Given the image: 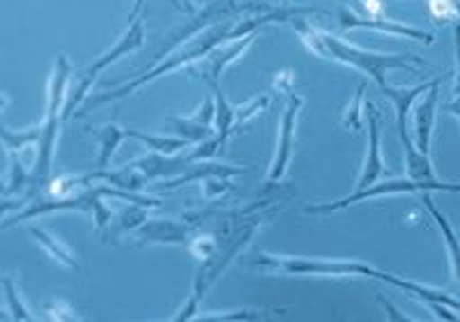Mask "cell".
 Listing matches in <instances>:
<instances>
[{
	"instance_id": "6da1fadb",
	"label": "cell",
	"mask_w": 460,
	"mask_h": 322,
	"mask_svg": "<svg viewBox=\"0 0 460 322\" xmlns=\"http://www.w3.org/2000/svg\"><path fill=\"white\" fill-rule=\"evenodd\" d=\"M252 270L270 272V274L286 276H332V279H345V276H364V279H376L392 283L398 291L417 297L421 304L430 301H442L454 311H460V301L454 300L449 292H442L438 288L421 286L417 281L398 279L396 274L382 272L377 267L368 265L364 260H345V258H306V255H277V254H258L252 263Z\"/></svg>"
},
{
	"instance_id": "7a4b0ae2",
	"label": "cell",
	"mask_w": 460,
	"mask_h": 322,
	"mask_svg": "<svg viewBox=\"0 0 460 322\" xmlns=\"http://www.w3.org/2000/svg\"><path fill=\"white\" fill-rule=\"evenodd\" d=\"M235 22L237 19H230V22H221V23H215V26L205 28V31H200L199 35H194L191 40L180 44L175 51L168 53V56L164 58V60H159L155 67L147 69L146 74L137 76L134 81H129V84L111 90V93H100V94H94V97L85 99L84 104H81V109L74 113V118H85V115L97 111L100 106L109 104V102H118V99L129 97V94L141 90L146 84H152V81H157V78L166 76V74L178 72V69H187L189 65L199 63V60H203L209 51H215V49L221 47V44L230 42V32H233Z\"/></svg>"
},
{
	"instance_id": "3957f363",
	"label": "cell",
	"mask_w": 460,
	"mask_h": 322,
	"mask_svg": "<svg viewBox=\"0 0 460 322\" xmlns=\"http://www.w3.org/2000/svg\"><path fill=\"white\" fill-rule=\"evenodd\" d=\"M281 208L283 203L267 205V208L258 210V212L253 214V217L249 219L240 230H237V233L219 239V249H217V254L212 255V258L203 260V263L199 265V270H196V276H194V286H191V295L187 297L182 309L172 316V320H178V322L196 320V316L200 313V300L205 297V292L215 286L217 279H219V276L230 267V263H233V260H235L246 246L252 245V239L256 237L258 230H261L262 226H265Z\"/></svg>"
},
{
	"instance_id": "277c9868",
	"label": "cell",
	"mask_w": 460,
	"mask_h": 322,
	"mask_svg": "<svg viewBox=\"0 0 460 322\" xmlns=\"http://www.w3.org/2000/svg\"><path fill=\"white\" fill-rule=\"evenodd\" d=\"M320 40H323V58H330V60L367 74L368 78L376 81L377 88L387 85V74L392 69H405L408 74H417V69L424 65L421 56H414V53L401 56V53L367 51V49L355 47L327 31H320Z\"/></svg>"
},
{
	"instance_id": "5b68a950",
	"label": "cell",
	"mask_w": 460,
	"mask_h": 322,
	"mask_svg": "<svg viewBox=\"0 0 460 322\" xmlns=\"http://www.w3.org/2000/svg\"><path fill=\"white\" fill-rule=\"evenodd\" d=\"M143 5H146V0H137V3H134V7H131L129 26H127V31L122 32L118 40H115V44L109 51L102 53L94 63H90L88 67L81 69L79 74H74L72 85H69L67 104H65L63 111V122L81 109V104H84L85 97H88L90 88H93L97 74L104 72V69L111 67L113 63H118L120 58L129 56L131 51H137V49L143 47V42H146V22H143L146 16H143Z\"/></svg>"
},
{
	"instance_id": "8992f818",
	"label": "cell",
	"mask_w": 460,
	"mask_h": 322,
	"mask_svg": "<svg viewBox=\"0 0 460 322\" xmlns=\"http://www.w3.org/2000/svg\"><path fill=\"white\" fill-rule=\"evenodd\" d=\"M426 192H449V193H460L458 183H439V180H412V177H401V180H385V183H376L371 187L361 189V192H352L345 198L339 201H332V203L323 205H309L304 208L306 214H332L341 212V210L350 208V205L361 203V201H368V198H382V196H398V193H426Z\"/></svg>"
},
{
	"instance_id": "52a82bcc",
	"label": "cell",
	"mask_w": 460,
	"mask_h": 322,
	"mask_svg": "<svg viewBox=\"0 0 460 322\" xmlns=\"http://www.w3.org/2000/svg\"><path fill=\"white\" fill-rule=\"evenodd\" d=\"M304 109V97L302 94L290 93L288 94L286 109H283L281 122H279V139L277 148H274V159L270 173H267V184L272 187L274 183H281L286 177L290 161L295 155V136H297V118Z\"/></svg>"
},
{
	"instance_id": "ba28073f",
	"label": "cell",
	"mask_w": 460,
	"mask_h": 322,
	"mask_svg": "<svg viewBox=\"0 0 460 322\" xmlns=\"http://www.w3.org/2000/svg\"><path fill=\"white\" fill-rule=\"evenodd\" d=\"M256 37H258V32L256 35L244 37V40H235V42L221 44V47H217L215 51H209L203 60H199V63H194V65H189L187 74L200 78V81L208 85L219 84L226 69L235 63V60H240V58L244 56L249 49H252V44L256 42Z\"/></svg>"
},
{
	"instance_id": "9c48e42d",
	"label": "cell",
	"mask_w": 460,
	"mask_h": 322,
	"mask_svg": "<svg viewBox=\"0 0 460 322\" xmlns=\"http://www.w3.org/2000/svg\"><path fill=\"white\" fill-rule=\"evenodd\" d=\"M339 23L343 31H357V28H367V31H377V32H387V35L394 37H408V40H417L421 44H433L435 35L433 32H426L421 28L405 26V23L396 22V19H389L382 14H357L355 10H343L339 12Z\"/></svg>"
},
{
	"instance_id": "30bf717a",
	"label": "cell",
	"mask_w": 460,
	"mask_h": 322,
	"mask_svg": "<svg viewBox=\"0 0 460 322\" xmlns=\"http://www.w3.org/2000/svg\"><path fill=\"white\" fill-rule=\"evenodd\" d=\"M364 115L368 120V140H367V157H364V164H361V173L359 180L355 184V192H361V189L371 187L380 180L385 173H387V164L382 159V150H380V113H377L376 104L367 102L364 104Z\"/></svg>"
},
{
	"instance_id": "8fae6325",
	"label": "cell",
	"mask_w": 460,
	"mask_h": 322,
	"mask_svg": "<svg viewBox=\"0 0 460 322\" xmlns=\"http://www.w3.org/2000/svg\"><path fill=\"white\" fill-rule=\"evenodd\" d=\"M199 226L187 219H147L137 230V245H184L191 242Z\"/></svg>"
},
{
	"instance_id": "7c38bea8",
	"label": "cell",
	"mask_w": 460,
	"mask_h": 322,
	"mask_svg": "<svg viewBox=\"0 0 460 322\" xmlns=\"http://www.w3.org/2000/svg\"><path fill=\"white\" fill-rule=\"evenodd\" d=\"M72 78L74 67L72 63H69L67 53H58L56 63H53L51 69V76H49L47 84V109H44V118H63Z\"/></svg>"
},
{
	"instance_id": "4fadbf2b",
	"label": "cell",
	"mask_w": 460,
	"mask_h": 322,
	"mask_svg": "<svg viewBox=\"0 0 460 322\" xmlns=\"http://www.w3.org/2000/svg\"><path fill=\"white\" fill-rule=\"evenodd\" d=\"M439 102V78H433L429 93L421 94L419 104L414 106V146L424 155H430V140H433L435 115Z\"/></svg>"
},
{
	"instance_id": "5bb4252c",
	"label": "cell",
	"mask_w": 460,
	"mask_h": 322,
	"mask_svg": "<svg viewBox=\"0 0 460 322\" xmlns=\"http://www.w3.org/2000/svg\"><path fill=\"white\" fill-rule=\"evenodd\" d=\"M129 164L131 166H137L141 173H146L152 183V180H172V177L182 175V173L187 171L189 164H191V159H189L187 150L180 157L152 152V155L138 157V159L129 161Z\"/></svg>"
},
{
	"instance_id": "9a60e30c",
	"label": "cell",
	"mask_w": 460,
	"mask_h": 322,
	"mask_svg": "<svg viewBox=\"0 0 460 322\" xmlns=\"http://www.w3.org/2000/svg\"><path fill=\"white\" fill-rule=\"evenodd\" d=\"M90 183H104L109 184V187H115L120 189V192H129V193H141L143 189L150 184V177L146 175V173L138 171L137 166H131V164H125L122 168H115V171H111V168H104V171H100V168H94L93 173H88Z\"/></svg>"
},
{
	"instance_id": "2e32d148",
	"label": "cell",
	"mask_w": 460,
	"mask_h": 322,
	"mask_svg": "<svg viewBox=\"0 0 460 322\" xmlns=\"http://www.w3.org/2000/svg\"><path fill=\"white\" fill-rule=\"evenodd\" d=\"M240 173H246L244 166H230V164H219V161H191L187 171L182 175L172 177V180H164V189H178L184 184L191 183H203L205 177L209 175H221V177H235Z\"/></svg>"
},
{
	"instance_id": "e0dca14e",
	"label": "cell",
	"mask_w": 460,
	"mask_h": 322,
	"mask_svg": "<svg viewBox=\"0 0 460 322\" xmlns=\"http://www.w3.org/2000/svg\"><path fill=\"white\" fill-rule=\"evenodd\" d=\"M398 136H401L402 143V155H405V173L412 180H424V183H430V180H438L433 171V161H430V155H424L414 146L412 136L408 134V122H396Z\"/></svg>"
},
{
	"instance_id": "ac0fdd59",
	"label": "cell",
	"mask_w": 460,
	"mask_h": 322,
	"mask_svg": "<svg viewBox=\"0 0 460 322\" xmlns=\"http://www.w3.org/2000/svg\"><path fill=\"white\" fill-rule=\"evenodd\" d=\"M28 235L35 239V245L40 246V249H42L49 258L56 260L58 265H63V267H67V270H74V272L81 270V263H79V258H76V254H74V251H69V246H65L63 242L56 237V235H51L49 230L40 228V226H31V228H28Z\"/></svg>"
},
{
	"instance_id": "d6986e66",
	"label": "cell",
	"mask_w": 460,
	"mask_h": 322,
	"mask_svg": "<svg viewBox=\"0 0 460 322\" xmlns=\"http://www.w3.org/2000/svg\"><path fill=\"white\" fill-rule=\"evenodd\" d=\"M147 210L150 208L138 203L125 205V208L118 212V217H113V224L106 228L104 242H115V239H120L122 235L137 233V230L147 221Z\"/></svg>"
},
{
	"instance_id": "ffe728a7",
	"label": "cell",
	"mask_w": 460,
	"mask_h": 322,
	"mask_svg": "<svg viewBox=\"0 0 460 322\" xmlns=\"http://www.w3.org/2000/svg\"><path fill=\"white\" fill-rule=\"evenodd\" d=\"M90 134H93L94 139H97V143H100V155H97V168H100V171L111 166V159H113V155L118 152L122 140L129 139L125 127L115 125V122H109V125H104L102 130H93V127H90Z\"/></svg>"
},
{
	"instance_id": "44dd1931",
	"label": "cell",
	"mask_w": 460,
	"mask_h": 322,
	"mask_svg": "<svg viewBox=\"0 0 460 322\" xmlns=\"http://www.w3.org/2000/svg\"><path fill=\"white\" fill-rule=\"evenodd\" d=\"M424 208L429 210L430 217H433L435 224H438V228L442 230V239H445L447 251H449L451 270H454V276H456V281H458V286H460V239H458V235L454 233V228H451V224L447 221L445 214L435 208V201L429 196V192L424 193Z\"/></svg>"
},
{
	"instance_id": "7402d4cb",
	"label": "cell",
	"mask_w": 460,
	"mask_h": 322,
	"mask_svg": "<svg viewBox=\"0 0 460 322\" xmlns=\"http://www.w3.org/2000/svg\"><path fill=\"white\" fill-rule=\"evenodd\" d=\"M430 85H433V81L412 85V88H394V85L387 84L385 88H380V93L385 94V97L394 104V109H396V122H408V113L410 109H412V104L421 97V94L429 93Z\"/></svg>"
},
{
	"instance_id": "603a6c76",
	"label": "cell",
	"mask_w": 460,
	"mask_h": 322,
	"mask_svg": "<svg viewBox=\"0 0 460 322\" xmlns=\"http://www.w3.org/2000/svg\"><path fill=\"white\" fill-rule=\"evenodd\" d=\"M127 136L129 139H137L141 140L143 146L150 148L152 152H159V155H178V152L189 150L191 143L180 136H157V134H143L138 130H127Z\"/></svg>"
},
{
	"instance_id": "cb8c5ba5",
	"label": "cell",
	"mask_w": 460,
	"mask_h": 322,
	"mask_svg": "<svg viewBox=\"0 0 460 322\" xmlns=\"http://www.w3.org/2000/svg\"><path fill=\"white\" fill-rule=\"evenodd\" d=\"M0 136H3V148H5L7 155H22L23 150L40 143V136H42V125L28 127V130L12 131L10 127H0Z\"/></svg>"
},
{
	"instance_id": "d4e9b609",
	"label": "cell",
	"mask_w": 460,
	"mask_h": 322,
	"mask_svg": "<svg viewBox=\"0 0 460 322\" xmlns=\"http://www.w3.org/2000/svg\"><path fill=\"white\" fill-rule=\"evenodd\" d=\"M212 88V97H215V106H217V113H215V130L217 134H226V136H233L235 134V120H237V106H233L226 99L224 90H221L219 84L209 85Z\"/></svg>"
},
{
	"instance_id": "484cf974",
	"label": "cell",
	"mask_w": 460,
	"mask_h": 322,
	"mask_svg": "<svg viewBox=\"0 0 460 322\" xmlns=\"http://www.w3.org/2000/svg\"><path fill=\"white\" fill-rule=\"evenodd\" d=\"M166 122L172 127L175 136L189 140L191 146H196V143H200V140L209 139V136H215V131H217L215 127L203 125V122L194 120L191 115H189V118H168Z\"/></svg>"
},
{
	"instance_id": "4316f807",
	"label": "cell",
	"mask_w": 460,
	"mask_h": 322,
	"mask_svg": "<svg viewBox=\"0 0 460 322\" xmlns=\"http://www.w3.org/2000/svg\"><path fill=\"white\" fill-rule=\"evenodd\" d=\"M10 157V173H7V184L3 189V196L10 198L12 193H22L28 192L32 180V173L26 171V166L22 164L19 155H7Z\"/></svg>"
},
{
	"instance_id": "83f0119b",
	"label": "cell",
	"mask_w": 460,
	"mask_h": 322,
	"mask_svg": "<svg viewBox=\"0 0 460 322\" xmlns=\"http://www.w3.org/2000/svg\"><path fill=\"white\" fill-rule=\"evenodd\" d=\"M0 283H3V292H5V311L10 313L7 318H12V320H26V322L35 320V316L28 311V307L22 301V297H19V291H16L12 276L5 274Z\"/></svg>"
},
{
	"instance_id": "f1b7e54d",
	"label": "cell",
	"mask_w": 460,
	"mask_h": 322,
	"mask_svg": "<svg viewBox=\"0 0 460 322\" xmlns=\"http://www.w3.org/2000/svg\"><path fill=\"white\" fill-rule=\"evenodd\" d=\"M189 254L194 255L199 263H203V260L212 258V255L217 254V249H219V239H217L215 233H203V230H196V235L191 237V242L187 245Z\"/></svg>"
},
{
	"instance_id": "f546056e",
	"label": "cell",
	"mask_w": 460,
	"mask_h": 322,
	"mask_svg": "<svg viewBox=\"0 0 460 322\" xmlns=\"http://www.w3.org/2000/svg\"><path fill=\"white\" fill-rule=\"evenodd\" d=\"M364 93H367V85H359L352 97V102L345 109L343 118H341V127L348 131H359L361 130V118H364Z\"/></svg>"
},
{
	"instance_id": "4dcf8cb0",
	"label": "cell",
	"mask_w": 460,
	"mask_h": 322,
	"mask_svg": "<svg viewBox=\"0 0 460 322\" xmlns=\"http://www.w3.org/2000/svg\"><path fill=\"white\" fill-rule=\"evenodd\" d=\"M262 309H235V311H200L196 320H265L270 318Z\"/></svg>"
},
{
	"instance_id": "1f68e13d",
	"label": "cell",
	"mask_w": 460,
	"mask_h": 322,
	"mask_svg": "<svg viewBox=\"0 0 460 322\" xmlns=\"http://www.w3.org/2000/svg\"><path fill=\"white\" fill-rule=\"evenodd\" d=\"M270 102H272V97H270V94H261V97H253V99H249V102H244V104L237 106L235 131H240L242 127L249 125V122H252L256 115H261L262 111L270 106Z\"/></svg>"
},
{
	"instance_id": "d6a6232c",
	"label": "cell",
	"mask_w": 460,
	"mask_h": 322,
	"mask_svg": "<svg viewBox=\"0 0 460 322\" xmlns=\"http://www.w3.org/2000/svg\"><path fill=\"white\" fill-rule=\"evenodd\" d=\"M44 318L58 322H79L81 316L74 311V307L65 300H51L44 304Z\"/></svg>"
},
{
	"instance_id": "836d02e7",
	"label": "cell",
	"mask_w": 460,
	"mask_h": 322,
	"mask_svg": "<svg viewBox=\"0 0 460 322\" xmlns=\"http://www.w3.org/2000/svg\"><path fill=\"white\" fill-rule=\"evenodd\" d=\"M228 192H233V183L230 177L221 175H209L203 180V198L205 201H217V198L226 196Z\"/></svg>"
},
{
	"instance_id": "e575fe53",
	"label": "cell",
	"mask_w": 460,
	"mask_h": 322,
	"mask_svg": "<svg viewBox=\"0 0 460 322\" xmlns=\"http://www.w3.org/2000/svg\"><path fill=\"white\" fill-rule=\"evenodd\" d=\"M274 88H277L279 93H283V94L293 93V88H295L293 69H283V72H279L277 76H274Z\"/></svg>"
},
{
	"instance_id": "d590c367",
	"label": "cell",
	"mask_w": 460,
	"mask_h": 322,
	"mask_svg": "<svg viewBox=\"0 0 460 322\" xmlns=\"http://www.w3.org/2000/svg\"><path fill=\"white\" fill-rule=\"evenodd\" d=\"M377 301H380L382 307H385V311H387L389 320H396V322H412V318L405 316V313H402L401 309L394 307L392 301H389L387 297H385V295H377Z\"/></svg>"
},
{
	"instance_id": "8d00e7d4",
	"label": "cell",
	"mask_w": 460,
	"mask_h": 322,
	"mask_svg": "<svg viewBox=\"0 0 460 322\" xmlns=\"http://www.w3.org/2000/svg\"><path fill=\"white\" fill-rule=\"evenodd\" d=\"M454 44H456V85H454V93L460 94V22L454 23Z\"/></svg>"
},
{
	"instance_id": "74e56055",
	"label": "cell",
	"mask_w": 460,
	"mask_h": 322,
	"mask_svg": "<svg viewBox=\"0 0 460 322\" xmlns=\"http://www.w3.org/2000/svg\"><path fill=\"white\" fill-rule=\"evenodd\" d=\"M445 111H447V113H449V115H454V118L460 120V94H456V97L451 99L449 104L445 106Z\"/></svg>"
},
{
	"instance_id": "f35d334b",
	"label": "cell",
	"mask_w": 460,
	"mask_h": 322,
	"mask_svg": "<svg viewBox=\"0 0 460 322\" xmlns=\"http://www.w3.org/2000/svg\"><path fill=\"white\" fill-rule=\"evenodd\" d=\"M180 3H182V7L189 12V14H194V5H191V0H180Z\"/></svg>"
},
{
	"instance_id": "ab89813d",
	"label": "cell",
	"mask_w": 460,
	"mask_h": 322,
	"mask_svg": "<svg viewBox=\"0 0 460 322\" xmlns=\"http://www.w3.org/2000/svg\"><path fill=\"white\" fill-rule=\"evenodd\" d=\"M283 3H288V0H283Z\"/></svg>"
}]
</instances>
